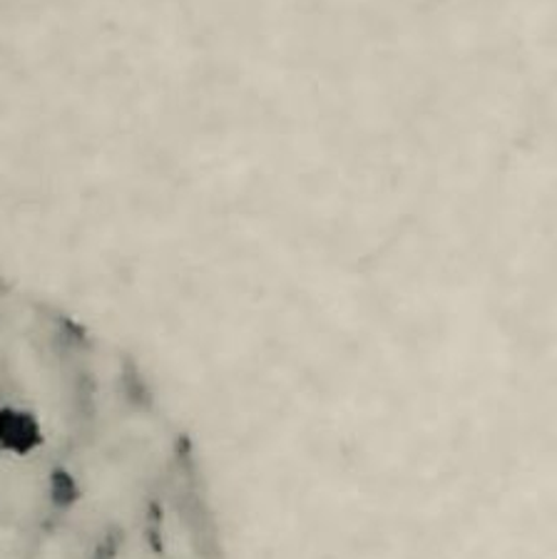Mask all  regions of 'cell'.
I'll list each match as a JSON object with an SVG mask.
<instances>
[{"label":"cell","mask_w":557,"mask_h":559,"mask_svg":"<svg viewBox=\"0 0 557 559\" xmlns=\"http://www.w3.org/2000/svg\"><path fill=\"white\" fill-rule=\"evenodd\" d=\"M78 480L68 471H52L50 475V500L66 508L78 500Z\"/></svg>","instance_id":"obj_2"},{"label":"cell","mask_w":557,"mask_h":559,"mask_svg":"<svg viewBox=\"0 0 557 559\" xmlns=\"http://www.w3.org/2000/svg\"><path fill=\"white\" fill-rule=\"evenodd\" d=\"M40 418L23 405H0V453L25 457L43 445Z\"/></svg>","instance_id":"obj_1"}]
</instances>
